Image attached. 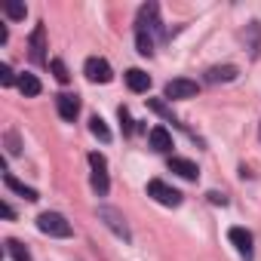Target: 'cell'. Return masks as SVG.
Instances as JSON below:
<instances>
[{"mask_svg":"<svg viewBox=\"0 0 261 261\" xmlns=\"http://www.w3.org/2000/svg\"><path fill=\"white\" fill-rule=\"evenodd\" d=\"M209 200H212L215 206H227V197H224V194H218V191H212V194H209Z\"/></svg>","mask_w":261,"mask_h":261,"instance_id":"cell-25","label":"cell"},{"mask_svg":"<svg viewBox=\"0 0 261 261\" xmlns=\"http://www.w3.org/2000/svg\"><path fill=\"white\" fill-rule=\"evenodd\" d=\"M56 108H59V117H62V120H77V114H80V98L71 95V92H62V95L56 98Z\"/></svg>","mask_w":261,"mask_h":261,"instance_id":"cell-8","label":"cell"},{"mask_svg":"<svg viewBox=\"0 0 261 261\" xmlns=\"http://www.w3.org/2000/svg\"><path fill=\"white\" fill-rule=\"evenodd\" d=\"M89 166H92V188H95V194L98 197H105L108 194V163H105V157L98 154V151H92L89 154Z\"/></svg>","mask_w":261,"mask_h":261,"instance_id":"cell-4","label":"cell"},{"mask_svg":"<svg viewBox=\"0 0 261 261\" xmlns=\"http://www.w3.org/2000/svg\"><path fill=\"white\" fill-rule=\"evenodd\" d=\"M169 169H172V172H178V175H181V178H188V181H197V178H200L197 163H191V160H185V157H169Z\"/></svg>","mask_w":261,"mask_h":261,"instance_id":"cell-12","label":"cell"},{"mask_svg":"<svg viewBox=\"0 0 261 261\" xmlns=\"http://www.w3.org/2000/svg\"><path fill=\"white\" fill-rule=\"evenodd\" d=\"M148 108L154 111V114H160V117H166L169 123H175V114H172V108L163 101V98H148Z\"/></svg>","mask_w":261,"mask_h":261,"instance_id":"cell-19","label":"cell"},{"mask_svg":"<svg viewBox=\"0 0 261 261\" xmlns=\"http://www.w3.org/2000/svg\"><path fill=\"white\" fill-rule=\"evenodd\" d=\"M0 83H4V86H13V83H19L10 65H0Z\"/></svg>","mask_w":261,"mask_h":261,"instance_id":"cell-23","label":"cell"},{"mask_svg":"<svg viewBox=\"0 0 261 261\" xmlns=\"http://www.w3.org/2000/svg\"><path fill=\"white\" fill-rule=\"evenodd\" d=\"M83 74H86L92 83H111V77H114L111 65H108L105 59H98V56L86 59V65H83Z\"/></svg>","mask_w":261,"mask_h":261,"instance_id":"cell-6","label":"cell"},{"mask_svg":"<svg viewBox=\"0 0 261 261\" xmlns=\"http://www.w3.org/2000/svg\"><path fill=\"white\" fill-rule=\"evenodd\" d=\"M89 133L98 139V142H111V129L105 126V120L95 114V117H89Z\"/></svg>","mask_w":261,"mask_h":261,"instance_id":"cell-17","label":"cell"},{"mask_svg":"<svg viewBox=\"0 0 261 261\" xmlns=\"http://www.w3.org/2000/svg\"><path fill=\"white\" fill-rule=\"evenodd\" d=\"M46 28L43 25H37L34 28V34H31V59L37 62V65H46Z\"/></svg>","mask_w":261,"mask_h":261,"instance_id":"cell-11","label":"cell"},{"mask_svg":"<svg viewBox=\"0 0 261 261\" xmlns=\"http://www.w3.org/2000/svg\"><path fill=\"white\" fill-rule=\"evenodd\" d=\"M49 68H53V74H56V80H59V83H68V80H71V74H68V68H65V62H62V59H53V62H49Z\"/></svg>","mask_w":261,"mask_h":261,"instance_id":"cell-22","label":"cell"},{"mask_svg":"<svg viewBox=\"0 0 261 261\" xmlns=\"http://www.w3.org/2000/svg\"><path fill=\"white\" fill-rule=\"evenodd\" d=\"M227 240L237 246V252H240L246 261H252V233H249L246 227H230V230H227Z\"/></svg>","mask_w":261,"mask_h":261,"instance_id":"cell-7","label":"cell"},{"mask_svg":"<svg viewBox=\"0 0 261 261\" xmlns=\"http://www.w3.org/2000/svg\"><path fill=\"white\" fill-rule=\"evenodd\" d=\"M98 221H105V227H108V230H114L120 240H126V243H129V227H126L123 212H117V209H111V206H98Z\"/></svg>","mask_w":261,"mask_h":261,"instance_id":"cell-3","label":"cell"},{"mask_svg":"<svg viewBox=\"0 0 261 261\" xmlns=\"http://www.w3.org/2000/svg\"><path fill=\"white\" fill-rule=\"evenodd\" d=\"M136 46L142 56H154V37L148 31H136Z\"/></svg>","mask_w":261,"mask_h":261,"instance_id":"cell-18","label":"cell"},{"mask_svg":"<svg viewBox=\"0 0 261 261\" xmlns=\"http://www.w3.org/2000/svg\"><path fill=\"white\" fill-rule=\"evenodd\" d=\"M160 28V22H157V4H145L142 10H139V22H136V31H157Z\"/></svg>","mask_w":261,"mask_h":261,"instance_id":"cell-9","label":"cell"},{"mask_svg":"<svg viewBox=\"0 0 261 261\" xmlns=\"http://www.w3.org/2000/svg\"><path fill=\"white\" fill-rule=\"evenodd\" d=\"M7 252L13 255V261H31V252H28L19 240H7Z\"/></svg>","mask_w":261,"mask_h":261,"instance_id":"cell-20","label":"cell"},{"mask_svg":"<svg viewBox=\"0 0 261 261\" xmlns=\"http://www.w3.org/2000/svg\"><path fill=\"white\" fill-rule=\"evenodd\" d=\"M16 86H19V92H22V95H28V98H34V95H40V89H43V86H40V80H37L34 74H22Z\"/></svg>","mask_w":261,"mask_h":261,"instance_id":"cell-16","label":"cell"},{"mask_svg":"<svg viewBox=\"0 0 261 261\" xmlns=\"http://www.w3.org/2000/svg\"><path fill=\"white\" fill-rule=\"evenodd\" d=\"M197 92H200L197 80H188V77H175V80H169L163 86V95L166 98H194Z\"/></svg>","mask_w":261,"mask_h":261,"instance_id":"cell-5","label":"cell"},{"mask_svg":"<svg viewBox=\"0 0 261 261\" xmlns=\"http://www.w3.org/2000/svg\"><path fill=\"white\" fill-rule=\"evenodd\" d=\"M237 68L233 65H215V68H209V74H206V80L209 83H230V80H237Z\"/></svg>","mask_w":261,"mask_h":261,"instance_id":"cell-15","label":"cell"},{"mask_svg":"<svg viewBox=\"0 0 261 261\" xmlns=\"http://www.w3.org/2000/svg\"><path fill=\"white\" fill-rule=\"evenodd\" d=\"M4 13L13 19V22H22L28 16V7L25 4H16V0H10V4H4Z\"/></svg>","mask_w":261,"mask_h":261,"instance_id":"cell-21","label":"cell"},{"mask_svg":"<svg viewBox=\"0 0 261 261\" xmlns=\"http://www.w3.org/2000/svg\"><path fill=\"white\" fill-rule=\"evenodd\" d=\"M258 136H261V126H258Z\"/></svg>","mask_w":261,"mask_h":261,"instance_id":"cell-28","label":"cell"},{"mask_svg":"<svg viewBox=\"0 0 261 261\" xmlns=\"http://www.w3.org/2000/svg\"><path fill=\"white\" fill-rule=\"evenodd\" d=\"M126 83L133 92H148L151 89V74H145L142 68H129L126 71Z\"/></svg>","mask_w":261,"mask_h":261,"instance_id":"cell-14","label":"cell"},{"mask_svg":"<svg viewBox=\"0 0 261 261\" xmlns=\"http://www.w3.org/2000/svg\"><path fill=\"white\" fill-rule=\"evenodd\" d=\"M148 145H151L154 151H160V154L172 151V136H169V129H163V126H154L151 133H148Z\"/></svg>","mask_w":261,"mask_h":261,"instance_id":"cell-10","label":"cell"},{"mask_svg":"<svg viewBox=\"0 0 261 261\" xmlns=\"http://www.w3.org/2000/svg\"><path fill=\"white\" fill-rule=\"evenodd\" d=\"M4 185H7V188H10L13 194L25 197L28 203H37V200H40V197H37V191H34V188H28V185H22V181H19V178H16L13 172H4Z\"/></svg>","mask_w":261,"mask_h":261,"instance_id":"cell-13","label":"cell"},{"mask_svg":"<svg viewBox=\"0 0 261 261\" xmlns=\"http://www.w3.org/2000/svg\"><path fill=\"white\" fill-rule=\"evenodd\" d=\"M148 197H154L160 206H181V191L169 188V185H166V181H160V178L148 181Z\"/></svg>","mask_w":261,"mask_h":261,"instance_id":"cell-2","label":"cell"},{"mask_svg":"<svg viewBox=\"0 0 261 261\" xmlns=\"http://www.w3.org/2000/svg\"><path fill=\"white\" fill-rule=\"evenodd\" d=\"M0 212H4V218H13V206H10V203L0 206Z\"/></svg>","mask_w":261,"mask_h":261,"instance_id":"cell-27","label":"cell"},{"mask_svg":"<svg viewBox=\"0 0 261 261\" xmlns=\"http://www.w3.org/2000/svg\"><path fill=\"white\" fill-rule=\"evenodd\" d=\"M37 227H40V233L59 237V240H65V237L74 233V230H71V221H68L65 215H59V212H40V215H37Z\"/></svg>","mask_w":261,"mask_h":261,"instance_id":"cell-1","label":"cell"},{"mask_svg":"<svg viewBox=\"0 0 261 261\" xmlns=\"http://www.w3.org/2000/svg\"><path fill=\"white\" fill-rule=\"evenodd\" d=\"M117 117H120V126H123V133L129 136V133H133V120H129V111H126V108H120V111H117Z\"/></svg>","mask_w":261,"mask_h":261,"instance_id":"cell-24","label":"cell"},{"mask_svg":"<svg viewBox=\"0 0 261 261\" xmlns=\"http://www.w3.org/2000/svg\"><path fill=\"white\" fill-rule=\"evenodd\" d=\"M7 142H10V154H16V151H19V148H16V145H19V142H16V133H7Z\"/></svg>","mask_w":261,"mask_h":261,"instance_id":"cell-26","label":"cell"}]
</instances>
